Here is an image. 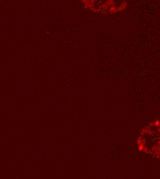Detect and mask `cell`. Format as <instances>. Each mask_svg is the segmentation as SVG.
<instances>
[{"label":"cell","instance_id":"obj_1","mask_svg":"<svg viewBox=\"0 0 160 179\" xmlns=\"http://www.w3.org/2000/svg\"><path fill=\"white\" fill-rule=\"evenodd\" d=\"M159 130V121L156 120L144 128L137 139L139 151L150 154L155 158L159 157V141H152L151 137L157 130Z\"/></svg>","mask_w":160,"mask_h":179},{"label":"cell","instance_id":"obj_2","mask_svg":"<svg viewBox=\"0 0 160 179\" xmlns=\"http://www.w3.org/2000/svg\"><path fill=\"white\" fill-rule=\"evenodd\" d=\"M82 2H83V4H84V8L86 9H89V10H95V4H96V1H91V0H83L82 1Z\"/></svg>","mask_w":160,"mask_h":179},{"label":"cell","instance_id":"obj_3","mask_svg":"<svg viewBox=\"0 0 160 179\" xmlns=\"http://www.w3.org/2000/svg\"><path fill=\"white\" fill-rule=\"evenodd\" d=\"M128 6V3L126 1H122L120 3V5L118 7V12H122V10H125Z\"/></svg>","mask_w":160,"mask_h":179}]
</instances>
